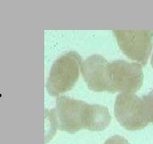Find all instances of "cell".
<instances>
[{"instance_id":"6da1fadb","label":"cell","mask_w":153,"mask_h":144,"mask_svg":"<svg viewBox=\"0 0 153 144\" xmlns=\"http://www.w3.org/2000/svg\"><path fill=\"white\" fill-rule=\"evenodd\" d=\"M51 111L53 126L70 134L81 129L101 131L108 128L111 120L107 107L89 104L66 96L57 98L56 108Z\"/></svg>"},{"instance_id":"7a4b0ae2","label":"cell","mask_w":153,"mask_h":144,"mask_svg":"<svg viewBox=\"0 0 153 144\" xmlns=\"http://www.w3.org/2000/svg\"><path fill=\"white\" fill-rule=\"evenodd\" d=\"M114 114L119 125L126 130H141L153 124V99L150 94L140 98L134 93L116 96Z\"/></svg>"},{"instance_id":"3957f363","label":"cell","mask_w":153,"mask_h":144,"mask_svg":"<svg viewBox=\"0 0 153 144\" xmlns=\"http://www.w3.org/2000/svg\"><path fill=\"white\" fill-rule=\"evenodd\" d=\"M82 58L75 51L59 56L51 67L46 83L47 91L51 96H59L70 91L78 82Z\"/></svg>"},{"instance_id":"277c9868","label":"cell","mask_w":153,"mask_h":144,"mask_svg":"<svg viewBox=\"0 0 153 144\" xmlns=\"http://www.w3.org/2000/svg\"><path fill=\"white\" fill-rule=\"evenodd\" d=\"M109 92L135 93L143 83V67L137 62L115 60L108 65Z\"/></svg>"},{"instance_id":"5b68a950","label":"cell","mask_w":153,"mask_h":144,"mask_svg":"<svg viewBox=\"0 0 153 144\" xmlns=\"http://www.w3.org/2000/svg\"><path fill=\"white\" fill-rule=\"evenodd\" d=\"M114 33L124 54L142 66L146 65L152 48L153 32L118 31Z\"/></svg>"},{"instance_id":"8992f818","label":"cell","mask_w":153,"mask_h":144,"mask_svg":"<svg viewBox=\"0 0 153 144\" xmlns=\"http://www.w3.org/2000/svg\"><path fill=\"white\" fill-rule=\"evenodd\" d=\"M109 62L99 54L92 55L82 62L80 71L90 90L95 92H109Z\"/></svg>"},{"instance_id":"52a82bcc","label":"cell","mask_w":153,"mask_h":144,"mask_svg":"<svg viewBox=\"0 0 153 144\" xmlns=\"http://www.w3.org/2000/svg\"><path fill=\"white\" fill-rule=\"evenodd\" d=\"M104 144H130L129 141L123 137L119 135H114L110 137L105 141Z\"/></svg>"},{"instance_id":"ba28073f","label":"cell","mask_w":153,"mask_h":144,"mask_svg":"<svg viewBox=\"0 0 153 144\" xmlns=\"http://www.w3.org/2000/svg\"><path fill=\"white\" fill-rule=\"evenodd\" d=\"M149 94H150V95L152 97V99H153V89L152 90V91L150 92Z\"/></svg>"},{"instance_id":"9c48e42d","label":"cell","mask_w":153,"mask_h":144,"mask_svg":"<svg viewBox=\"0 0 153 144\" xmlns=\"http://www.w3.org/2000/svg\"><path fill=\"white\" fill-rule=\"evenodd\" d=\"M151 65H152V68H153V53H152V59H151Z\"/></svg>"}]
</instances>
